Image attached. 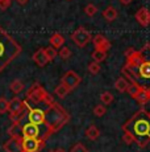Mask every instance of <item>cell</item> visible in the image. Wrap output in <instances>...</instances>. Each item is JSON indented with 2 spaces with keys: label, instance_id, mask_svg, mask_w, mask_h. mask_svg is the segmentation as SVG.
I'll list each match as a JSON object with an SVG mask.
<instances>
[{
  "label": "cell",
  "instance_id": "6da1fadb",
  "mask_svg": "<svg viewBox=\"0 0 150 152\" xmlns=\"http://www.w3.org/2000/svg\"><path fill=\"white\" fill-rule=\"evenodd\" d=\"M123 131L131 134L133 142L137 143L140 148H145L150 143V115L142 110L137 111L124 123Z\"/></svg>",
  "mask_w": 150,
  "mask_h": 152
},
{
  "label": "cell",
  "instance_id": "7a4b0ae2",
  "mask_svg": "<svg viewBox=\"0 0 150 152\" xmlns=\"http://www.w3.org/2000/svg\"><path fill=\"white\" fill-rule=\"evenodd\" d=\"M21 45L0 27V73L21 53Z\"/></svg>",
  "mask_w": 150,
  "mask_h": 152
},
{
  "label": "cell",
  "instance_id": "3957f363",
  "mask_svg": "<svg viewBox=\"0 0 150 152\" xmlns=\"http://www.w3.org/2000/svg\"><path fill=\"white\" fill-rule=\"evenodd\" d=\"M69 121H70L69 113L56 101L49 104L48 109L45 110V126L49 128L51 135L63 128V126L67 124Z\"/></svg>",
  "mask_w": 150,
  "mask_h": 152
},
{
  "label": "cell",
  "instance_id": "277c9868",
  "mask_svg": "<svg viewBox=\"0 0 150 152\" xmlns=\"http://www.w3.org/2000/svg\"><path fill=\"white\" fill-rule=\"evenodd\" d=\"M141 53H142V61H141V64L138 65L137 70H136L132 75L126 77L129 83L142 85V82L150 81V44H146V45L141 49Z\"/></svg>",
  "mask_w": 150,
  "mask_h": 152
},
{
  "label": "cell",
  "instance_id": "5b68a950",
  "mask_svg": "<svg viewBox=\"0 0 150 152\" xmlns=\"http://www.w3.org/2000/svg\"><path fill=\"white\" fill-rule=\"evenodd\" d=\"M27 99L33 104L37 103H45V104H51L54 102L53 97L49 94L48 91L41 86L38 82H34L27 91Z\"/></svg>",
  "mask_w": 150,
  "mask_h": 152
},
{
  "label": "cell",
  "instance_id": "8992f818",
  "mask_svg": "<svg viewBox=\"0 0 150 152\" xmlns=\"http://www.w3.org/2000/svg\"><path fill=\"white\" fill-rule=\"evenodd\" d=\"M22 124V138H34L48 140L51 132L45 124H34L29 122H21Z\"/></svg>",
  "mask_w": 150,
  "mask_h": 152
},
{
  "label": "cell",
  "instance_id": "52a82bcc",
  "mask_svg": "<svg viewBox=\"0 0 150 152\" xmlns=\"http://www.w3.org/2000/svg\"><path fill=\"white\" fill-rule=\"evenodd\" d=\"M71 40H73L74 44L78 46V48H84V46L92 40V34L86 28L80 27V28H78L76 31L73 32Z\"/></svg>",
  "mask_w": 150,
  "mask_h": 152
},
{
  "label": "cell",
  "instance_id": "ba28073f",
  "mask_svg": "<svg viewBox=\"0 0 150 152\" xmlns=\"http://www.w3.org/2000/svg\"><path fill=\"white\" fill-rule=\"evenodd\" d=\"M46 140L34 138H22V151L24 152H41L45 147Z\"/></svg>",
  "mask_w": 150,
  "mask_h": 152
},
{
  "label": "cell",
  "instance_id": "9c48e42d",
  "mask_svg": "<svg viewBox=\"0 0 150 152\" xmlns=\"http://www.w3.org/2000/svg\"><path fill=\"white\" fill-rule=\"evenodd\" d=\"M82 82V77L78 73H75L74 70H67L61 78V83H63L65 86H67L70 90L76 89Z\"/></svg>",
  "mask_w": 150,
  "mask_h": 152
},
{
  "label": "cell",
  "instance_id": "30bf717a",
  "mask_svg": "<svg viewBox=\"0 0 150 152\" xmlns=\"http://www.w3.org/2000/svg\"><path fill=\"white\" fill-rule=\"evenodd\" d=\"M3 148L5 152H22V138L11 136V139L4 143Z\"/></svg>",
  "mask_w": 150,
  "mask_h": 152
},
{
  "label": "cell",
  "instance_id": "8fae6325",
  "mask_svg": "<svg viewBox=\"0 0 150 152\" xmlns=\"http://www.w3.org/2000/svg\"><path fill=\"white\" fill-rule=\"evenodd\" d=\"M92 42H94V46L95 49H97V50H104V52H108L109 49H111V42H109V40L104 37L103 34H96V36L92 37L91 40Z\"/></svg>",
  "mask_w": 150,
  "mask_h": 152
},
{
  "label": "cell",
  "instance_id": "7c38bea8",
  "mask_svg": "<svg viewBox=\"0 0 150 152\" xmlns=\"http://www.w3.org/2000/svg\"><path fill=\"white\" fill-rule=\"evenodd\" d=\"M136 20H137V23L141 25V27H149L150 25V12L149 10H146L145 7L140 8V10L136 12Z\"/></svg>",
  "mask_w": 150,
  "mask_h": 152
},
{
  "label": "cell",
  "instance_id": "4fadbf2b",
  "mask_svg": "<svg viewBox=\"0 0 150 152\" xmlns=\"http://www.w3.org/2000/svg\"><path fill=\"white\" fill-rule=\"evenodd\" d=\"M33 62L36 64L37 66H40V68H44V66H46L49 64V60H48V57H46V54H45V49L44 48H40V49H37L36 52H34V54H33Z\"/></svg>",
  "mask_w": 150,
  "mask_h": 152
},
{
  "label": "cell",
  "instance_id": "5bb4252c",
  "mask_svg": "<svg viewBox=\"0 0 150 152\" xmlns=\"http://www.w3.org/2000/svg\"><path fill=\"white\" fill-rule=\"evenodd\" d=\"M8 135L13 138H22V124L20 122H12V126L8 128Z\"/></svg>",
  "mask_w": 150,
  "mask_h": 152
},
{
  "label": "cell",
  "instance_id": "9a60e30c",
  "mask_svg": "<svg viewBox=\"0 0 150 152\" xmlns=\"http://www.w3.org/2000/svg\"><path fill=\"white\" fill-rule=\"evenodd\" d=\"M144 90H145V86H142V85L129 83L128 89H126V93L129 94V97H132L133 99H136V98H137V95L140 94V93H142Z\"/></svg>",
  "mask_w": 150,
  "mask_h": 152
},
{
  "label": "cell",
  "instance_id": "2e32d148",
  "mask_svg": "<svg viewBox=\"0 0 150 152\" xmlns=\"http://www.w3.org/2000/svg\"><path fill=\"white\" fill-rule=\"evenodd\" d=\"M86 136H87L88 140H92V142H95V140L99 139L100 130L95 124H90L87 127V130H86Z\"/></svg>",
  "mask_w": 150,
  "mask_h": 152
},
{
  "label": "cell",
  "instance_id": "e0dca14e",
  "mask_svg": "<svg viewBox=\"0 0 150 152\" xmlns=\"http://www.w3.org/2000/svg\"><path fill=\"white\" fill-rule=\"evenodd\" d=\"M49 41H50V46H53V48H56L58 50L61 46H63V44H65V37L61 33H54Z\"/></svg>",
  "mask_w": 150,
  "mask_h": 152
},
{
  "label": "cell",
  "instance_id": "ac0fdd59",
  "mask_svg": "<svg viewBox=\"0 0 150 152\" xmlns=\"http://www.w3.org/2000/svg\"><path fill=\"white\" fill-rule=\"evenodd\" d=\"M117 16H119V13H117L116 8L111 7V5H109V7H107L104 10V12H103V17H104L108 23L115 21V20L117 19Z\"/></svg>",
  "mask_w": 150,
  "mask_h": 152
},
{
  "label": "cell",
  "instance_id": "d6986e66",
  "mask_svg": "<svg viewBox=\"0 0 150 152\" xmlns=\"http://www.w3.org/2000/svg\"><path fill=\"white\" fill-rule=\"evenodd\" d=\"M128 86H129V81L126 80L125 77H123V75L117 78L116 82H115V89H116L117 91H120V93H126Z\"/></svg>",
  "mask_w": 150,
  "mask_h": 152
},
{
  "label": "cell",
  "instance_id": "ffe728a7",
  "mask_svg": "<svg viewBox=\"0 0 150 152\" xmlns=\"http://www.w3.org/2000/svg\"><path fill=\"white\" fill-rule=\"evenodd\" d=\"M70 91H71V90L69 89L67 86H65L63 83H59L58 86H57L56 89H54V94H56L59 99H63V98H65Z\"/></svg>",
  "mask_w": 150,
  "mask_h": 152
},
{
  "label": "cell",
  "instance_id": "44dd1931",
  "mask_svg": "<svg viewBox=\"0 0 150 152\" xmlns=\"http://www.w3.org/2000/svg\"><path fill=\"white\" fill-rule=\"evenodd\" d=\"M9 89L13 94H20V93L24 90V83H22L20 80H15L12 83L9 85Z\"/></svg>",
  "mask_w": 150,
  "mask_h": 152
},
{
  "label": "cell",
  "instance_id": "7402d4cb",
  "mask_svg": "<svg viewBox=\"0 0 150 152\" xmlns=\"http://www.w3.org/2000/svg\"><path fill=\"white\" fill-rule=\"evenodd\" d=\"M107 58V52L104 50H97V49H95L94 52H92V60L96 61V62H103Z\"/></svg>",
  "mask_w": 150,
  "mask_h": 152
},
{
  "label": "cell",
  "instance_id": "603a6c76",
  "mask_svg": "<svg viewBox=\"0 0 150 152\" xmlns=\"http://www.w3.org/2000/svg\"><path fill=\"white\" fill-rule=\"evenodd\" d=\"M87 70H88V73H91L92 75H96V74H99V73H100V70H102V66H100L99 62H96V61H92V62L88 64Z\"/></svg>",
  "mask_w": 150,
  "mask_h": 152
},
{
  "label": "cell",
  "instance_id": "cb8c5ba5",
  "mask_svg": "<svg viewBox=\"0 0 150 152\" xmlns=\"http://www.w3.org/2000/svg\"><path fill=\"white\" fill-rule=\"evenodd\" d=\"M100 101H102L103 104H111L112 102L115 101V97L111 91H104L102 95H100Z\"/></svg>",
  "mask_w": 150,
  "mask_h": 152
},
{
  "label": "cell",
  "instance_id": "d4e9b609",
  "mask_svg": "<svg viewBox=\"0 0 150 152\" xmlns=\"http://www.w3.org/2000/svg\"><path fill=\"white\" fill-rule=\"evenodd\" d=\"M105 113H107L105 104H96V106L94 107V115L96 116V118H102V116H104Z\"/></svg>",
  "mask_w": 150,
  "mask_h": 152
},
{
  "label": "cell",
  "instance_id": "484cf974",
  "mask_svg": "<svg viewBox=\"0 0 150 152\" xmlns=\"http://www.w3.org/2000/svg\"><path fill=\"white\" fill-rule=\"evenodd\" d=\"M44 49H45V54H46V57H48L49 62H50V61H53L54 58L57 57V54H58L57 49L53 48V46H48V48H44Z\"/></svg>",
  "mask_w": 150,
  "mask_h": 152
},
{
  "label": "cell",
  "instance_id": "4316f807",
  "mask_svg": "<svg viewBox=\"0 0 150 152\" xmlns=\"http://www.w3.org/2000/svg\"><path fill=\"white\" fill-rule=\"evenodd\" d=\"M58 54L62 60H69V58L71 57V50H70V48H67V46H61L58 49Z\"/></svg>",
  "mask_w": 150,
  "mask_h": 152
},
{
  "label": "cell",
  "instance_id": "83f0119b",
  "mask_svg": "<svg viewBox=\"0 0 150 152\" xmlns=\"http://www.w3.org/2000/svg\"><path fill=\"white\" fill-rule=\"evenodd\" d=\"M84 13L87 15V16H90V17L95 16V15L97 13V7L95 4H92V3H90V4H87L84 7Z\"/></svg>",
  "mask_w": 150,
  "mask_h": 152
},
{
  "label": "cell",
  "instance_id": "f1b7e54d",
  "mask_svg": "<svg viewBox=\"0 0 150 152\" xmlns=\"http://www.w3.org/2000/svg\"><path fill=\"white\" fill-rule=\"evenodd\" d=\"M8 103H9V101L7 98H4V97L0 98V114L8 113Z\"/></svg>",
  "mask_w": 150,
  "mask_h": 152
},
{
  "label": "cell",
  "instance_id": "f546056e",
  "mask_svg": "<svg viewBox=\"0 0 150 152\" xmlns=\"http://www.w3.org/2000/svg\"><path fill=\"white\" fill-rule=\"evenodd\" d=\"M70 152H88V150L86 148V145L83 143H76V144L73 145Z\"/></svg>",
  "mask_w": 150,
  "mask_h": 152
},
{
  "label": "cell",
  "instance_id": "4dcf8cb0",
  "mask_svg": "<svg viewBox=\"0 0 150 152\" xmlns=\"http://www.w3.org/2000/svg\"><path fill=\"white\" fill-rule=\"evenodd\" d=\"M148 99H149L148 94H146V91H145V90H144L142 93H140V94L137 95V98H136V101H137V103L141 106V104H144L146 101H148Z\"/></svg>",
  "mask_w": 150,
  "mask_h": 152
},
{
  "label": "cell",
  "instance_id": "1f68e13d",
  "mask_svg": "<svg viewBox=\"0 0 150 152\" xmlns=\"http://www.w3.org/2000/svg\"><path fill=\"white\" fill-rule=\"evenodd\" d=\"M123 140L126 143V144H132V143H134L132 135L129 132H126V131H123Z\"/></svg>",
  "mask_w": 150,
  "mask_h": 152
},
{
  "label": "cell",
  "instance_id": "d6a6232c",
  "mask_svg": "<svg viewBox=\"0 0 150 152\" xmlns=\"http://www.w3.org/2000/svg\"><path fill=\"white\" fill-rule=\"evenodd\" d=\"M12 4V0H0V10L1 11H5L11 7Z\"/></svg>",
  "mask_w": 150,
  "mask_h": 152
},
{
  "label": "cell",
  "instance_id": "836d02e7",
  "mask_svg": "<svg viewBox=\"0 0 150 152\" xmlns=\"http://www.w3.org/2000/svg\"><path fill=\"white\" fill-rule=\"evenodd\" d=\"M141 110H142L144 113H146L148 115H150V98L144 104H141Z\"/></svg>",
  "mask_w": 150,
  "mask_h": 152
},
{
  "label": "cell",
  "instance_id": "e575fe53",
  "mask_svg": "<svg viewBox=\"0 0 150 152\" xmlns=\"http://www.w3.org/2000/svg\"><path fill=\"white\" fill-rule=\"evenodd\" d=\"M119 1H120L123 5H128V4H131L133 0H119Z\"/></svg>",
  "mask_w": 150,
  "mask_h": 152
},
{
  "label": "cell",
  "instance_id": "d590c367",
  "mask_svg": "<svg viewBox=\"0 0 150 152\" xmlns=\"http://www.w3.org/2000/svg\"><path fill=\"white\" fill-rule=\"evenodd\" d=\"M16 1L19 3L20 5H25V4H27V3H28V1H29V0H16Z\"/></svg>",
  "mask_w": 150,
  "mask_h": 152
},
{
  "label": "cell",
  "instance_id": "8d00e7d4",
  "mask_svg": "<svg viewBox=\"0 0 150 152\" xmlns=\"http://www.w3.org/2000/svg\"><path fill=\"white\" fill-rule=\"evenodd\" d=\"M145 91H146V94H148V97L150 98V86H146L145 87Z\"/></svg>",
  "mask_w": 150,
  "mask_h": 152
},
{
  "label": "cell",
  "instance_id": "74e56055",
  "mask_svg": "<svg viewBox=\"0 0 150 152\" xmlns=\"http://www.w3.org/2000/svg\"><path fill=\"white\" fill-rule=\"evenodd\" d=\"M50 152H66V151H65V150H62V148H57V150L50 151Z\"/></svg>",
  "mask_w": 150,
  "mask_h": 152
}]
</instances>
